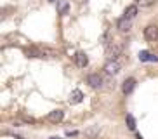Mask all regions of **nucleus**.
<instances>
[{
  "instance_id": "obj_5",
  "label": "nucleus",
  "mask_w": 158,
  "mask_h": 139,
  "mask_svg": "<svg viewBox=\"0 0 158 139\" xmlns=\"http://www.w3.org/2000/svg\"><path fill=\"white\" fill-rule=\"evenodd\" d=\"M73 61H75V65L78 66V68H85V66L89 65V57H87V54H85V52H82V51H78L77 54L73 56Z\"/></svg>"
},
{
  "instance_id": "obj_12",
  "label": "nucleus",
  "mask_w": 158,
  "mask_h": 139,
  "mask_svg": "<svg viewBox=\"0 0 158 139\" xmlns=\"http://www.w3.org/2000/svg\"><path fill=\"white\" fill-rule=\"evenodd\" d=\"M135 16H137V4L135 5H129V7H127L125 9V18H135Z\"/></svg>"
},
{
  "instance_id": "obj_1",
  "label": "nucleus",
  "mask_w": 158,
  "mask_h": 139,
  "mask_svg": "<svg viewBox=\"0 0 158 139\" xmlns=\"http://www.w3.org/2000/svg\"><path fill=\"white\" fill-rule=\"evenodd\" d=\"M122 51H123L122 44H116V42L108 44V45H106V56H108V59H116V57L122 54Z\"/></svg>"
},
{
  "instance_id": "obj_18",
  "label": "nucleus",
  "mask_w": 158,
  "mask_h": 139,
  "mask_svg": "<svg viewBox=\"0 0 158 139\" xmlns=\"http://www.w3.org/2000/svg\"><path fill=\"white\" fill-rule=\"evenodd\" d=\"M51 2H56V0H51Z\"/></svg>"
},
{
  "instance_id": "obj_3",
  "label": "nucleus",
  "mask_w": 158,
  "mask_h": 139,
  "mask_svg": "<svg viewBox=\"0 0 158 139\" xmlns=\"http://www.w3.org/2000/svg\"><path fill=\"white\" fill-rule=\"evenodd\" d=\"M104 71L108 75H118L120 73V63L116 59H108L106 65H104Z\"/></svg>"
},
{
  "instance_id": "obj_8",
  "label": "nucleus",
  "mask_w": 158,
  "mask_h": 139,
  "mask_svg": "<svg viewBox=\"0 0 158 139\" xmlns=\"http://www.w3.org/2000/svg\"><path fill=\"white\" fill-rule=\"evenodd\" d=\"M135 89V80L134 78H125L122 83V92L123 94H130Z\"/></svg>"
},
{
  "instance_id": "obj_6",
  "label": "nucleus",
  "mask_w": 158,
  "mask_h": 139,
  "mask_svg": "<svg viewBox=\"0 0 158 139\" xmlns=\"http://www.w3.org/2000/svg\"><path fill=\"white\" fill-rule=\"evenodd\" d=\"M63 118H64V111L63 110H54L47 115V120L51 122V124H59Z\"/></svg>"
},
{
  "instance_id": "obj_9",
  "label": "nucleus",
  "mask_w": 158,
  "mask_h": 139,
  "mask_svg": "<svg viewBox=\"0 0 158 139\" xmlns=\"http://www.w3.org/2000/svg\"><path fill=\"white\" fill-rule=\"evenodd\" d=\"M99 132H101L99 125H90L89 129H85V136H87L89 139H96L99 136Z\"/></svg>"
},
{
  "instance_id": "obj_11",
  "label": "nucleus",
  "mask_w": 158,
  "mask_h": 139,
  "mask_svg": "<svg viewBox=\"0 0 158 139\" xmlns=\"http://www.w3.org/2000/svg\"><path fill=\"white\" fill-rule=\"evenodd\" d=\"M139 59L141 61H158V57L153 56L151 52H148V51H141L139 52Z\"/></svg>"
},
{
  "instance_id": "obj_4",
  "label": "nucleus",
  "mask_w": 158,
  "mask_h": 139,
  "mask_svg": "<svg viewBox=\"0 0 158 139\" xmlns=\"http://www.w3.org/2000/svg\"><path fill=\"white\" fill-rule=\"evenodd\" d=\"M87 83L92 89H101L102 87V77L99 73H90L87 77Z\"/></svg>"
},
{
  "instance_id": "obj_14",
  "label": "nucleus",
  "mask_w": 158,
  "mask_h": 139,
  "mask_svg": "<svg viewBox=\"0 0 158 139\" xmlns=\"http://www.w3.org/2000/svg\"><path fill=\"white\" fill-rule=\"evenodd\" d=\"M135 2H137V5H141V7H149L155 0H135Z\"/></svg>"
},
{
  "instance_id": "obj_13",
  "label": "nucleus",
  "mask_w": 158,
  "mask_h": 139,
  "mask_svg": "<svg viewBox=\"0 0 158 139\" xmlns=\"http://www.w3.org/2000/svg\"><path fill=\"white\" fill-rule=\"evenodd\" d=\"M125 122H127V127H129L130 130L135 129V120H134V116H132V115H127L125 116Z\"/></svg>"
},
{
  "instance_id": "obj_7",
  "label": "nucleus",
  "mask_w": 158,
  "mask_h": 139,
  "mask_svg": "<svg viewBox=\"0 0 158 139\" xmlns=\"http://www.w3.org/2000/svg\"><path fill=\"white\" fill-rule=\"evenodd\" d=\"M130 26H132V23H130V18H125V16H123V18H120L118 21H116V28H118L122 33L129 32Z\"/></svg>"
},
{
  "instance_id": "obj_2",
  "label": "nucleus",
  "mask_w": 158,
  "mask_h": 139,
  "mask_svg": "<svg viewBox=\"0 0 158 139\" xmlns=\"http://www.w3.org/2000/svg\"><path fill=\"white\" fill-rule=\"evenodd\" d=\"M144 38L148 42H156L158 40V26L156 24H148L144 28Z\"/></svg>"
},
{
  "instance_id": "obj_15",
  "label": "nucleus",
  "mask_w": 158,
  "mask_h": 139,
  "mask_svg": "<svg viewBox=\"0 0 158 139\" xmlns=\"http://www.w3.org/2000/svg\"><path fill=\"white\" fill-rule=\"evenodd\" d=\"M68 12V4H63L61 5V14H66Z\"/></svg>"
},
{
  "instance_id": "obj_16",
  "label": "nucleus",
  "mask_w": 158,
  "mask_h": 139,
  "mask_svg": "<svg viewBox=\"0 0 158 139\" xmlns=\"http://www.w3.org/2000/svg\"><path fill=\"white\" fill-rule=\"evenodd\" d=\"M137 139H143V137H141V136H137Z\"/></svg>"
},
{
  "instance_id": "obj_10",
  "label": "nucleus",
  "mask_w": 158,
  "mask_h": 139,
  "mask_svg": "<svg viewBox=\"0 0 158 139\" xmlns=\"http://www.w3.org/2000/svg\"><path fill=\"white\" fill-rule=\"evenodd\" d=\"M82 99H84V94H82V91L77 89V91H73L71 96H70V104H78Z\"/></svg>"
},
{
  "instance_id": "obj_17",
  "label": "nucleus",
  "mask_w": 158,
  "mask_h": 139,
  "mask_svg": "<svg viewBox=\"0 0 158 139\" xmlns=\"http://www.w3.org/2000/svg\"><path fill=\"white\" fill-rule=\"evenodd\" d=\"M51 139H59V137H51Z\"/></svg>"
}]
</instances>
